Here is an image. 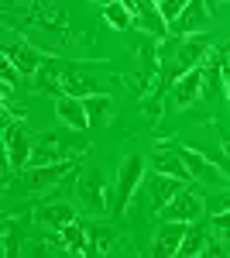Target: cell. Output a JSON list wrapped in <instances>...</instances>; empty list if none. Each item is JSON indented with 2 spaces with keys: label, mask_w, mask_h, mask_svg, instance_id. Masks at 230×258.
<instances>
[{
  "label": "cell",
  "mask_w": 230,
  "mask_h": 258,
  "mask_svg": "<svg viewBox=\"0 0 230 258\" xmlns=\"http://www.w3.org/2000/svg\"><path fill=\"white\" fill-rule=\"evenodd\" d=\"M72 189H76V200L79 207L86 210V214H107L110 210V203H107V176H103V169L96 165V169H83L76 176V182H72Z\"/></svg>",
  "instance_id": "6da1fadb"
},
{
  "label": "cell",
  "mask_w": 230,
  "mask_h": 258,
  "mask_svg": "<svg viewBox=\"0 0 230 258\" xmlns=\"http://www.w3.org/2000/svg\"><path fill=\"white\" fill-rule=\"evenodd\" d=\"M175 152L182 155V162H186V169H189L192 182H203V186H210V189H216V186H230L227 169L216 165L213 159H206L203 152H196V148H189V145H175Z\"/></svg>",
  "instance_id": "7a4b0ae2"
},
{
  "label": "cell",
  "mask_w": 230,
  "mask_h": 258,
  "mask_svg": "<svg viewBox=\"0 0 230 258\" xmlns=\"http://www.w3.org/2000/svg\"><path fill=\"white\" fill-rule=\"evenodd\" d=\"M144 165L148 159L144 155H127L124 165H120V176H117V189H114V214H124L127 207H131V200L137 197V189H141V182H144Z\"/></svg>",
  "instance_id": "3957f363"
},
{
  "label": "cell",
  "mask_w": 230,
  "mask_h": 258,
  "mask_svg": "<svg viewBox=\"0 0 230 258\" xmlns=\"http://www.w3.org/2000/svg\"><path fill=\"white\" fill-rule=\"evenodd\" d=\"M76 169V162H55V165H28L21 169L18 186L24 193H45V189H55L62 179Z\"/></svg>",
  "instance_id": "277c9868"
},
{
  "label": "cell",
  "mask_w": 230,
  "mask_h": 258,
  "mask_svg": "<svg viewBox=\"0 0 230 258\" xmlns=\"http://www.w3.org/2000/svg\"><path fill=\"white\" fill-rule=\"evenodd\" d=\"M206 214V200H203V193L199 189H186V182L179 186V193H175L155 217L158 220H199Z\"/></svg>",
  "instance_id": "5b68a950"
},
{
  "label": "cell",
  "mask_w": 230,
  "mask_h": 258,
  "mask_svg": "<svg viewBox=\"0 0 230 258\" xmlns=\"http://www.w3.org/2000/svg\"><path fill=\"white\" fill-rule=\"evenodd\" d=\"M4 59H11L24 76H35L41 69V62L48 59V52L41 45H35V41H28L24 35H14V38L4 41Z\"/></svg>",
  "instance_id": "8992f818"
},
{
  "label": "cell",
  "mask_w": 230,
  "mask_h": 258,
  "mask_svg": "<svg viewBox=\"0 0 230 258\" xmlns=\"http://www.w3.org/2000/svg\"><path fill=\"white\" fill-rule=\"evenodd\" d=\"M4 152H7V165L14 172L28 169L35 148H31V138H28V131H24L21 120H7V127H4Z\"/></svg>",
  "instance_id": "52a82bcc"
},
{
  "label": "cell",
  "mask_w": 230,
  "mask_h": 258,
  "mask_svg": "<svg viewBox=\"0 0 230 258\" xmlns=\"http://www.w3.org/2000/svg\"><path fill=\"white\" fill-rule=\"evenodd\" d=\"M186 227H189V220H158L155 241H151V255H158V258L179 255L182 238H186Z\"/></svg>",
  "instance_id": "ba28073f"
},
{
  "label": "cell",
  "mask_w": 230,
  "mask_h": 258,
  "mask_svg": "<svg viewBox=\"0 0 230 258\" xmlns=\"http://www.w3.org/2000/svg\"><path fill=\"white\" fill-rule=\"evenodd\" d=\"M134 24L144 31V35H151L155 41H165L169 38V21L162 18V11H158V0H137L134 7Z\"/></svg>",
  "instance_id": "9c48e42d"
},
{
  "label": "cell",
  "mask_w": 230,
  "mask_h": 258,
  "mask_svg": "<svg viewBox=\"0 0 230 258\" xmlns=\"http://www.w3.org/2000/svg\"><path fill=\"white\" fill-rule=\"evenodd\" d=\"M199 97H203V66L189 69L182 80L175 83L172 93H169V103H172V107H179V110H189Z\"/></svg>",
  "instance_id": "30bf717a"
},
{
  "label": "cell",
  "mask_w": 230,
  "mask_h": 258,
  "mask_svg": "<svg viewBox=\"0 0 230 258\" xmlns=\"http://www.w3.org/2000/svg\"><path fill=\"white\" fill-rule=\"evenodd\" d=\"M55 117H58V124L72 127V131H86V127H90V114H86V103H83L79 97H69V93L55 97Z\"/></svg>",
  "instance_id": "8fae6325"
},
{
  "label": "cell",
  "mask_w": 230,
  "mask_h": 258,
  "mask_svg": "<svg viewBox=\"0 0 230 258\" xmlns=\"http://www.w3.org/2000/svg\"><path fill=\"white\" fill-rule=\"evenodd\" d=\"M206 24H210V11H206V0H189V7L182 11V18L172 24L175 35H203L206 31Z\"/></svg>",
  "instance_id": "7c38bea8"
},
{
  "label": "cell",
  "mask_w": 230,
  "mask_h": 258,
  "mask_svg": "<svg viewBox=\"0 0 230 258\" xmlns=\"http://www.w3.org/2000/svg\"><path fill=\"white\" fill-rule=\"evenodd\" d=\"M179 186H182V179L151 172V179H148V207H151V214H158V210H162V207L179 193Z\"/></svg>",
  "instance_id": "4fadbf2b"
},
{
  "label": "cell",
  "mask_w": 230,
  "mask_h": 258,
  "mask_svg": "<svg viewBox=\"0 0 230 258\" xmlns=\"http://www.w3.org/2000/svg\"><path fill=\"white\" fill-rule=\"evenodd\" d=\"M148 165H151V172H162V176H172V179H182V182H192L189 169H186V162H182V155L179 152H155L151 159H148Z\"/></svg>",
  "instance_id": "5bb4252c"
},
{
  "label": "cell",
  "mask_w": 230,
  "mask_h": 258,
  "mask_svg": "<svg viewBox=\"0 0 230 258\" xmlns=\"http://www.w3.org/2000/svg\"><path fill=\"white\" fill-rule=\"evenodd\" d=\"M35 220L62 231V227H69L72 220H79V214H76V207H69V203H45V207L35 210Z\"/></svg>",
  "instance_id": "9a60e30c"
},
{
  "label": "cell",
  "mask_w": 230,
  "mask_h": 258,
  "mask_svg": "<svg viewBox=\"0 0 230 258\" xmlns=\"http://www.w3.org/2000/svg\"><path fill=\"white\" fill-rule=\"evenodd\" d=\"M79 66H83V62L72 59V66L65 69V80H62V93L86 100V97H93V93H96V83L90 80V76H83V73H79Z\"/></svg>",
  "instance_id": "2e32d148"
},
{
  "label": "cell",
  "mask_w": 230,
  "mask_h": 258,
  "mask_svg": "<svg viewBox=\"0 0 230 258\" xmlns=\"http://www.w3.org/2000/svg\"><path fill=\"white\" fill-rule=\"evenodd\" d=\"M86 255H107L110 248L117 244V231L114 227H107V224H93V227H86Z\"/></svg>",
  "instance_id": "e0dca14e"
},
{
  "label": "cell",
  "mask_w": 230,
  "mask_h": 258,
  "mask_svg": "<svg viewBox=\"0 0 230 258\" xmlns=\"http://www.w3.org/2000/svg\"><path fill=\"white\" fill-rule=\"evenodd\" d=\"M206 244H210V238H206V224H189L186 227V238H182V248H179V255L182 258H199L203 251H206Z\"/></svg>",
  "instance_id": "ac0fdd59"
},
{
  "label": "cell",
  "mask_w": 230,
  "mask_h": 258,
  "mask_svg": "<svg viewBox=\"0 0 230 258\" xmlns=\"http://www.w3.org/2000/svg\"><path fill=\"white\" fill-rule=\"evenodd\" d=\"M83 103H86V114H90V127H96V124H107V120H110L114 100L107 97V93H93V97L83 100Z\"/></svg>",
  "instance_id": "d6986e66"
},
{
  "label": "cell",
  "mask_w": 230,
  "mask_h": 258,
  "mask_svg": "<svg viewBox=\"0 0 230 258\" xmlns=\"http://www.w3.org/2000/svg\"><path fill=\"white\" fill-rule=\"evenodd\" d=\"M58 234H62V241H65V251H69V255H86L90 238H86V227H83L79 220H72L69 227H62Z\"/></svg>",
  "instance_id": "ffe728a7"
},
{
  "label": "cell",
  "mask_w": 230,
  "mask_h": 258,
  "mask_svg": "<svg viewBox=\"0 0 230 258\" xmlns=\"http://www.w3.org/2000/svg\"><path fill=\"white\" fill-rule=\"evenodd\" d=\"M103 18H107V24H110L114 31H127V28L134 24V14H131L120 0H114V4H107V7H103Z\"/></svg>",
  "instance_id": "44dd1931"
},
{
  "label": "cell",
  "mask_w": 230,
  "mask_h": 258,
  "mask_svg": "<svg viewBox=\"0 0 230 258\" xmlns=\"http://www.w3.org/2000/svg\"><path fill=\"white\" fill-rule=\"evenodd\" d=\"M203 200H206V214H223V210H230V186H216V193H203Z\"/></svg>",
  "instance_id": "7402d4cb"
},
{
  "label": "cell",
  "mask_w": 230,
  "mask_h": 258,
  "mask_svg": "<svg viewBox=\"0 0 230 258\" xmlns=\"http://www.w3.org/2000/svg\"><path fill=\"white\" fill-rule=\"evenodd\" d=\"M186 7H189V0H158V11H162V18L169 21V28L182 18V11H186Z\"/></svg>",
  "instance_id": "603a6c76"
},
{
  "label": "cell",
  "mask_w": 230,
  "mask_h": 258,
  "mask_svg": "<svg viewBox=\"0 0 230 258\" xmlns=\"http://www.w3.org/2000/svg\"><path fill=\"white\" fill-rule=\"evenodd\" d=\"M21 238H18V231H14V227H11V217H7V224H4V255L11 258V255H18L21 248Z\"/></svg>",
  "instance_id": "cb8c5ba5"
},
{
  "label": "cell",
  "mask_w": 230,
  "mask_h": 258,
  "mask_svg": "<svg viewBox=\"0 0 230 258\" xmlns=\"http://www.w3.org/2000/svg\"><path fill=\"white\" fill-rule=\"evenodd\" d=\"M21 80H24V73H21L11 59H4V86H18Z\"/></svg>",
  "instance_id": "d4e9b609"
},
{
  "label": "cell",
  "mask_w": 230,
  "mask_h": 258,
  "mask_svg": "<svg viewBox=\"0 0 230 258\" xmlns=\"http://www.w3.org/2000/svg\"><path fill=\"white\" fill-rule=\"evenodd\" d=\"M210 224H213V231H216V234H230V210H223V214H213Z\"/></svg>",
  "instance_id": "484cf974"
},
{
  "label": "cell",
  "mask_w": 230,
  "mask_h": 258,
  "mask_svg": "<svg viewBox=\"0 0 230 258\" xmlns=\"http://www.w3.org/2000/svg\"><path fill=\"white\" fill-rule=\"evenodd\" d=\"M120 4H124V7H127V11H131V14H134V7H137V0H120Z\"/></svg>",
  "instance_id": "4316f807"
},
{
  "label": "cell",
  "mask_w": 230,
  "mask_h": 258,
  "mask_svg": "<svg viewBox=\"0 0 230 258\" xmlns=\"http://www.w3.org/2000/svg\"><path fill=\"white\" fill-rule=\"evenodd\" d=\"M223 76H227V83H223V93H227V100H230V69L223 73Z\"/></svg>",
  "instance_id": "83f0119b"
},
{
  "label": "cell",
  "mask_w": 230,
  "mask_h": 258,
  "mask_svg": "<svg viewBox=\"0 0 230 258\" xmlns=\"http://www.w3.org/2000/svg\"><path fill=\"white\" fill-rule=\"evenodd\" d=\"M223 248H227V255H230V234H227V238H223Z\"/></svg>",
  "instance_id": "f1b7e54d"
},
{
  "label": "cell",
  "mask_w": 230,
  "mask_h": 258,
  "mask_svg": "<svg viewBox=\"0 0 230 258\" xmlns=\"http://www.w3.org/2000/svg\"><path fill=\"white\" fill-rule=\"evenodd\" d=\"M93 4H100V7H107V4H114V0H93Z\"/></svg>",
  "instance_id": "f546056e"
}]
</instances>
